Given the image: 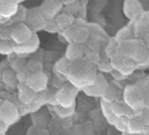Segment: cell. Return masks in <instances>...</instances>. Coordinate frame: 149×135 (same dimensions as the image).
<instances>
[{"mask_svg":"<svg viewBox=\"0 0 149 135\" xmlns=\"http://www.w3.org/2000/svg\"><path fill=\"white\" fill-rule=\"evenodd\" d=\"M7 128H8V126H6V125L0 120V135H3V134L6 133V130H7Z\"/></svg>","mask_w":149,"mask_h":135,"instance_id":"cell-32","label":"cell"},{"mask_svg":"<svg viewBox=\"0 0 149 135\" xmlns=\"http://www.w3.org/2000/svg\"><path fill=\"white\" fill-rule=\"evenodd\" d=\"M62 7H63L62 0H44L42 5L38 7V10L45 21H51L61 12Z\"/></svg>","mask_w":149,"mask_h":135,"instance_id":"cell-7","label":"cell"},{"mask_svg":"<svg viewBox=\"0 0 149 135\" xmlns=\"http://www.w3.org/2000/svg\"><path fill=\"white\" fill-rule=\"evenodd\" d=\"M43 29L47 30V31H49V33H57L59 30V28L57 27V24H56V22L54 20L47 21L44 23V26H43Z\"/></svg>","mask_w":149,"mask_h":135,"instance_id":"cell-30","label":"cell"},{"mask_svg":"<svg viewBox=\"0 0 149 135\" xmlns=\"http://www.w3.org/2000/svg\"><path fill=\"white\" fill-rule=\"evenodd\" d=\"M2 80L6 85H15L16 83V76H15V72L8 68L6 70L2 71Z\"/></svg>","mask_w":149,"mask_h":135,"instance_id":"cell-21","label":"cell"},{"mask_svg":"<svg viewBox=\"0 0 149 135\" xmlns=\"http://www.w3.org/2000/svg\"><path fill=\"white\" fill-rule=\"evenodd\" d=\"M40 47V38L38 36L34 33L31 35V37L23 44H13V52L16 55V56H24V55H28V54H33Z\"/></svg>","mask_w":149,"mask_h":135,"instance_id":"cell-10","label":"cell"},{"mask_svg":"<svg viewBox=\"0 0 149 135\" xmlns=\"http://www.w3.org/2000/svg\"><path fill=\"white\" fill-rule=\"evenodd\" d=\"M1 20H2V17H1V16H0V21H1Z\"/></svg>","mask_w":149,"mask_h":135,"instance_id":"cell-37","label":"cell"},{"mask_svg":"<svg viewBox=\"0 0 149 135\" xmlns=\"http://www.w3.org/2000/svg\"><path fill=\"white\" fill-rule=\"evenodd\" d=\"M17 90H19V99L24 105L31 102L35 99L36 94H37L34 91H31L26 84H19L17 85Z\"/></svg>","mask_w":149,"mask_h":135,"instance_id":"cell-16","label":"cell"},{"mask_svg":"<svg viewBox=\"0 0 149 135\" xmlns=\"http://www.w3.org/2000/svg\"><path fill=\"white\" fill-rule=\"evenodd\" d=\"M54 21L56 22V24H57V27L59 28V29H65V28H68V27H70L72 23H73V16L72 15H70V14H62V15H59V16H57V17H55L54 19Z\"/></svg>","mask_w":149,"mask_h":135,"instance_id":"cell-18","label":"cell"},{"mask_svg":"<svg viewBox=\"0 0 149 135\" xmlns=\"http://www.w3.org/2000/svg\"><path fill=\"white\" fill-rule=\"evenodd\" d=\"M15 76H16V81H17L19 84H26L27 80H28V78L30 77V72L24 68V69H22L21 71L16 72Z\"/></svg>","mask_w":149,"mask_h":135,"instance_id":"cell-28","label":"cell"},{"mask_svg":"<svg viewBox=\"0 0 149 135\" xmlns=\"http://www.w3.org/2000/svg\"><path fill=\"white\" fill-rule=\"evenodd\" d=\"M12 1H13V2H15L16 5H20V3H21V2H23L24 0H12Z\"/></svg>","mask_w":149,"mask_h":135,"instance_id":"cell-34","label":"cell"},{"mask_svg":"<svg viewBox=\"0 0 149 135\" xmlns=\"http://www.w3.org/2000/svg\"><path fill=\"white\" fill-rule=\"evenodd\" d=\"M26 69H27L30 73L40 72V71H42V69H43V64H42L40 61H37V59H29V61H27V63H26Z\"/></svg>","mask_w":149,"mask_h":135,"instance_id":"cell-23","label":"cell"},{"mask_svg":"<svg viewBox=\"0 0 149 135\" xmlns=\"http://www.w3.org/2000/svg\"><path fill=\"white\" fill-rule=\"evenodd\" d=\"M101 109H102V113H104L105 118L107 119V121H108L109 123H112V125H115V122L118 121L119 118H116V116L113 114V112H112V109H111V105H109L108 102H105V101L101 100Z\"/></svg>","mask_w":149,"mask_h":135,"instance_id":"cell-19","label":"cell"},{"mask_svg":"<svg viewBox=\"0 0 149 135\" xmlns=\"http://www.w3.org/2000/svg\"><path fill=\"white\" fill-rule=\"evenodd\" d=\"M17 6L19 5L13 2L12 0H1V2H0V16L2 19L12 17L16 12Z\"/></svg>","mask_w":149,"mask_h":135,"instance_id":"cell-17","label":"cell"},{"mask_svg":"<svg viewBox=\"0 0 149 135\" xmlns=\"http://www.w3.org/2000/svg\"><path fill=\"white\" fill-rule=\"evenodd\" d=\"M105 52H106V56L108 59H111L112 57H114L118 54V43L115 40H112L108 42L107 47L105 48Z\"/></svg>","mask_w":149,"mask_h":135,"instance_id":"cell-25","label":"cell"},{"mask_svg":"<svg viewBox=\"0 0 149 135\" xmlns=\"http://www.w3.org/2000/svg\"><path fill=\"white\" fill-rule=\"evenodd\" d=\"M19 119L20 115L17 112V106L8 100L2 101V105L0 107V120L9 127L10 125H14Z\"/></svg>","mask_w":149,"mask_h":135,"instance_id":"cell-6","label":"cell"},{"mask_svg":"<svg viewBox=\"0 0 149 135\" xmlns=\"http://www.w3.org/2000/svg\"><path fill=\"white\" fill-rule=\"evenodd\" d=\"M123 97H125V104L134 111L142 108L144 105V95L142 94L141 88L136 86H127Z\"/></svg>","mask_w":149,"mask_h":135,"instance_id":"cell-5","label":"cell"},{"mask_svg":"<svg viewBox=\"0 0 149 135\" xmlns=\"http://www.w3.org/2000/svg\"><path fill=\"white\" fill-rule=\"evenodd\" d=\"M97 68L100 72H111L112 70V66L109 64V59L108 61H105V59H99V62L97 63Z\"/></svg>","mask_w":149,"mask_h":135,"instance_id":"cell-29","label":"cell"},{"mask_svg":"<svg viewBox=\"0 0 149 135\" xmlns=\"http://www.w3.org/2000/svg\"><path fill=\"white\" fill-rule=\"evenodd\" d=\"M76 0H62V2L63 3H65V5H71V3H73Z\"/></svg>","mask_w":149,"mask_h":135,"instance_id":"cell-33","label":"cell"},{"mask_svg":"<svg viewBox=\"0 0 149 135\" xmlns=\"http://www.w3.org/2000/svg\"><path fill=\"white\" fill-rule=\"evenodd\" d=\"M109 64H111L113 70H116V71L121 72L126 77L129 76L130 73H133L134 70L137 68L136 63L133 59H130L128 57H123L119 54H116L114 57H112L109 59Z\"/></svg>","mask_w":149,"mask_h":135,"instance_id":"cell-4","label":"cell"},{"mask_svg":"<svg viewBox=\"0 0 149 135\" xmlns=\"http://www.w3.org/2000/svg\"><path fill=\"white\" fill-rule=\"evenodd\" d=\"M26 63H27V59L24 57L16 56V58L10 63V69L16 73V72H19L26 68Z\"/></svg>","mask_w":149,"mask_h":135,"instance_id":"cell-24","label":"cell"},{"mask_svg":"<svg viewBox=\"0 0 149 135\" xmlns=\"http://www.w3.org/2000/svg\"><path fill=\"white\" fill-rule=\"evenodd\" d=\"M108 86L109 85L107 84L105 77L101 73H97L93 84L83 87V91L85 94H87L90 97H102V94L108 88Z\"/></svg>","mask_w":149,"mask_h":135,"instance_id":"cell-8","label":"cell"},{"mask_svg":"<svg viewBox=\"0 0 149 135\" xmlns=\"http://www.w3.org/2000/svg\"><path fill=\"white\" fill-rule=\"evenodd\" d=\"M13 44L14 43H12L9 41L1 40L0 41V54H2V55H9L10 52H13Z\"/></svg>","mask_w":149,"mask_h":135,"instance_id":"cell-27","label":"cell"},{"mask_svg":"<svg viewBox=\"0 0 149 135\" xmlns=\"http://www.w3.org/2000/svg\"><path fill=\"white\" fill-rule=\"evenodd\" d=\"M118 54L123 57H128V58L133 59L136 63V65L147 63V61H148L147 51H146V48L142 44L141 40L130 38V40L119 43L118 44Z\"/></svg>","mask_w":149,"mask_h":135,"instance_id":"cell-1","label":"cell"},{"mask_svg":"<svg viewBox=\"0 0 149 135\" xmlns=\"http://www.w3.org/2000/svg\"><path fill=\"white\" fill-rule=\"evenodd\" d=\"M109 73H111V76H112L114 79H116V80H123V79H126V78H127V77H126V76H123L121 72H119V71H116V70H113V69L111 70V72H109Z\"/></svg>","mask_w":149,"mask_h":135,"instance_id":"cell-31","label":"cell"},{"mask_svg":"<svg viewBox=\"0 0 149 135\" xmlns=\"http://www.w3.org/2000/svg\"><path fill=\"white\" fill-rule=\"evenodd\" d=\"M76 106V105H74ZM74 106H71V107H63L61 105H55L54 106V109L55 112L57 113V115H59L61 118H66V116H70L74 113Z\"/></svg>","mask_w":149,"mask_h":135,"instance_id":"cell-22","label":"cell"},{"mask_svg":"<svg viewBox=\"0 0 149 135\" xmlns=\"http://www.w3.org/2000/svg\"><path fill=\"white\" fill-rule=\"evenodd\" d=\"M47 21L44 20V17L42 16V14L40 13L38 8H31V9H27V14H26V20H24V24L33 30H41L43 29V26Z\"/></svg>","mask_w":149,"mask_h":135,"instance_id":"cell-11","label":"cell"},{"mask_svg":"<svg viewBox=\"0 0 149 135\" xmlns=\"http://www.w3.org/2000/svg\"><path fill=\"white\" fill-rule=\"evenodd\" d=\"M114 40L116 41L118 44L121 43V42H125V41H127V40H130V29H129V28H123V29H121V30L116 34V36H115Z\"/></svg>","mask_w":149,"mask_h":135,"instance_id":"cell-26","label":"cell"},{"mask_svg":"<svg viewBox=\"0 0 149 135\" xmlns=\"http://www.w3.org/2000/svg\"><path fill=\"white\" fill-rule=\"evenodd\" d=\"M26 14H27V8L23 7L22 5H19L16 8L15 14L12 16V21L16 24V23H24L26 20Z\"/></svg>","mask_w":149,"mask_h":135,"instance_id":"cell-20","label":"cell"},{"mask_svg":"<svg viewBox=\"0 0 149 135\" xmlns=\"http://www.w3.org/2000/svg\"><path fill=\"white\" fill-rule=\"evenodd\" d=\"M85 55V45L84 44H77V43H69L66 52H65V58L69 62H76L79 61L84 57Z\"/></svg>","mask_w":149,"mask_h":135,"instance_id":"cell-14","label":"cell"},{"mask_svg":"<svg viewBox=\"0 0 149 135\" xmlns=\"http://www.w3.org/2000/svg\"><path fill=\"white\" fill-rule=\"evenodd\" d=\"M123 135H141V134H134V133H123Z\"/></svg>","mask_w":149,"mask_h":135,"instance_id":"cell-35","label":"cell"},{"mask_svg":"<svg viewBox=\"0 0 149 135\" xmlns=\"http://www.w3.org/2000/svg\"><path fill=\"white\" fill-rule=\"evenodd\" d=\"M1 105H2V101H1V100H0V107H1Z\"/></svg>","mask_w":149,"mask_h":135,"instance_id":"cell-36","label":"cell"},{"mask_svg":"<svg viewBox=\"0 0 149 135\" xmlns=\"http://www.w3.org/2000/svg\"><path fill=\"white\" fill-rule=\"evenodd\" d=\"M26 85L34 91L35 93L42 92L44 90H47V85H48V76L43 72H35V73H30V77L28 78Z\"/></svg>","mask_w":149,"mask_h":135,"instance_id":"cell-12","label":"cell"},{"mask_svg":"<svg viewBox=\"0 0 149 135\" xmlns=\"http://www.w3.org/2000/svg\"><path fill=\"white\" fill-rule=\"evenodd\" d=\"M64 37L69 41V43L84 44L90 36V31L85 26L81 24H71L70 27L63 29Z\"/></svg>","mask_w":149,"mask_h":135,"instance_id":"cell-3","label":"cell"},{"mask_svg":"<svg viewBox=\"0 0 149 135\" xmlns=\"http://www.w3.org/2000/svg\"><path fill=\"white\" fill-rule=\"evenodd\" d=\"M77 94H78V88L74 87L72 84L68 83L62 85L54 97L57 105H61L63 107H71L74 106L76 104Z\"/></svg>","mask_w":149,"mask_h":135,"instance_id":"cell-2","label":"cell"},{"mask_svg":"<svg viewBox=\"0 0 149 135\" xmlns=\"http://www.w3.org/2000/svg\"><path fill=\"white\" fill-rule=\"evenodd\" d=\"M125 16L129 20H137L143 14V7L139 0H125L122 6Z\"/></svg>","mask_w":149,"mask_h":135,"instance_id":"cell-13","label":"cell"},{"mask_svg":"<svg viewBox=\"0 0 149 135\" xmlns=\"http://www.w3.org/2000/svg\"><path fill=\"white\" fill-rule=\"evenodd\" d=\"M71 66V62H69L65 57H62L59 61L56 62V64L54 65V72L57 77H59V79L63 81L70 70Z\"/></svg>","mask_w":149,"mask_h":135,"instance_id":"cell-15","label":"cell"},{"mask_svg":"<svg viewBox=\"0 0 149 135\" xmlns=\"http://www.w3.org/2000/svg\"><path fill=\"white\" fill-rule=\"evenodd\" d=\"M33 34H34V31H31V29L28 28L24 23H16L12 28V30L9 33L10 38L14 42V44H23V43H26L31 37Z\"/></svg>","mask_w":149,"mask_h":135,"instance_id":"cell-9","label":"cell"}]
</instances>
